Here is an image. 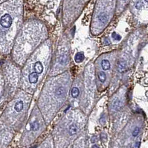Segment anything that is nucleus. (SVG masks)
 <instances>
[{"mask_svg": "<svg viewBox=\"0 0 148 148\" xmlns=\"http://www.w3.org/2000/svg\"><path fill=\"white\" fill-rule=\"evenodd\" d=\"M12 22H13L12 17L8 14H4L1 17V19H0V25L5 28H9L12 25Z\"/></svg>", "mask_w": 148, "mask_h": 148, "instance_id": "f257e3e1", "label": "nucleus"}, {"mask_svg": "<svg viewBox=\"0 0 148 148\" xmlns=\"http://www.w3.org/2000/svg\"><path fill=\"white\" fill-rule=\"evenodd\" d=\"M98 20L102 25H106L109 20V14L106 12H100L98 15Z\"/></svg>", "mask_w": 148, "mask_h": 148, "instance_id": "f03ea898", "label": "nucleus"}, {"mask_svg": "<svg viewBox=\"0 0 148 148\" xmlns=\"http://www.w3.org/2000/svg\"><path fill=\"white\" fill-rule=\"evenodd\" d=\"M66 95V90L65 89L64 86H59L56 89V91H55V95L59 98H64Z\"/></svg>", "mask_w": 148, "mask_h": 148, "instance_id": "7ed1b4c3", "label": "nucleus"}, {"mask_svg": "<svg viewBox=\"0 0 148 148\" xmlns=\"http://www.w3.org/2000/svg\"><path fill=\"white\" fill-rule=\"evenodd\" d=\"M38 76H39L38 74L35 71L31 73L28 76V81H29L30 83H31V84L36 83V82L38 81Z\"/></svg>", "mask_w": 148, "mask_h": 148, "instance_id": "20e7f679", "label": "nucleus"}, {"mask_svg": "<svg viewBox=\"0 0 148 148\" xmlns=\"http://www.w3.org/2000/svg\"><path fill=\"white\" fill-rule=\"evenodd\" d=\"M126 68H127V63H126V61L123 59L120 60L117 64V69L118 71L120 72H123L126 70Z\"/></svg>", "mask_w": 148, "mask_h": 148, "instance_id": "39448f33", "label": "nucleus"}, {"mask_svg": "<svg viewBox=\"0 0 148 148\" xmlns=\"http://www.w3.org/2000/svg\"><path fill=\"white\" fill-rule=\"evenodd\" d=\"M122 106V102L120 99H115L113 103V109L115 111H118Z\"/></svg>", "mask_w": 148, "mask_h": 148, "instance_id": "423d86ee", "label": "nucleus"}, {"mask_svg": "<svg viewBox=\"0 0 148 148\" xmlns=\"http://www.w3.org/2000/svg\"><path fill=\"white\" fill-rule=\"evenodd\" d=\"M34 69H35V72H36L38 74V75H40V74H41L43 72V64L41 63V62L38 61L36 62L34 65Z\"/></svg>", "mask_w": 148, "mask_h": 148, "instance_id": "0eeeda50", "label": "nucleus"}, {"mask_svg": "<svg viewBox=\"0 0 148 148\" xmlns=\"http://www.w3.org/2000/svg\"><path fill=\"white\" fill-rule=\"evenodd\" d=\"M78 126L75 124H71L69 127H68V132L71 135H75L78 132Z\"/></svg>", "mask_w": 148, "mask_h": 148, "instance_id": "6e6552de", "label": "nucleus"}, {"mask_svg": "<svg viewBox=\"0 0 148 148\" xmlns=\"http://www.w3.org/2000/svg\"><path fill=\"white\" fill-rule=\"evenodd\" d=\"M84 60V54L83 52H78L75 56V60L77 63H80L83 62Z\"/></svg>", "mask_w": 148, "mask_h": 148, "instance_id": "1a4fd4ad", "label": "nucleus"}, {"mask_svg": "<svg viewBox=\"0 0 148 148\" xmlns=\"http://www.w3.org/2000/svg\"><path fill=\"white\" fill-rule=\"evenodd\" d=\"M23 102L22 101H18L16 104H15V106H14V109L16 111V112H21V111L23 109Z\"/></svg>", "mask_w": 148, "mask_h": 148, "instance_id": "9d476101", "label": "nucleus"}, {"mask_svg": "<svg viewBox=\"0 0 148 148\" xmlns=\"http://www.w3.org/2000/svg\"><path fill=\"white\" fill-rule=\"evenodd\" d=\"M101 66L103 70L106 71L110 68V63L107 60H103L101 62Z\"/></svg>", "mask_w": 148, "mask_h": 148, "instance_id": "9b49d317", "label": "nucleus"}, {"mask_svg": "<svg viewBox=\"0 0 148 148\" xmlns=\"http://www.w3.org/2000/svg\"><path fill=\"white\" fill-rule=\"evenodd\" d=\"M79 93H80L79 89H78L77 87H74V88H72L71 92V96H72L74 98H78V95H79Z\"/></svg>", "mask_w": 148, "mask_h": 148, "instance_id": "f8f14e48", "label": "nucleus"}, {"mask_svg": "<svg viewBox=\"0 0 148 148\" xmlns=\"http://www.w3.org/2000/svg\"><path fill=\"white\" fill-rule=\"evenodd\" d=\"M30 127H31V130L32 131H36L40 128V124H39L38 122L34 121V122H33L30 124Z\"/></svg>", "mask_w": 148, "mask_h": 148, "instance_id": "ddd939ff", "label": "nucleus"}, {"mask_svg": "<svg viewBox=\"0 0 148 148\" xmlns=\"http://www.w3.org/2000/svg\"><path fill=\"white\" fill-rule=\"evenodd\" d=\"M144 7V4L141 2V0H136V2H135V8L137 10H141Z\"/></svg>", "mask_w": 148, "mask_h": 148, "instance_id": "4468645a", "label": "nucleus"}, {"mask_svg": "<svg viewBox=\"0 0 148 148\" xmlns=\"http://www.w3.org/2000/svg\"><path fill=\"white\" fill-rule=\"evenodd\" d=\"M98 78H99V80H100V82H102V83H103L105 81H106V75L103 73V72H99V74H98Z\"/></svg>", "mask_w": 148, "mask_h": 148, "instance_id": "2eb2a0df", "label": "nucleus"}, {"mask_svg": "<svg viewBox=\"0 0 148 148\" xmlns=\"http://www.w3.org/2000/svg\"><path fill=\"white\" fill-rule=\"evenodd\" d=\"M59 62L61 65H65L66 63V57L65 55H61L59 57Z\"/></svg>", "mask_w": 148, "mask_h": 148, "instance_id": "dca6fc26", "label": "nucleus"}, {"mask_svg": "<svg viewBox=\"0 0 148 148\" xmlns=\"http://www.w3.org/2000/svg\"><path fill=\"white\" fill-rule=\"evenodd\" d=\"M112 37H113L114 40H118V41L121 40V36L119 34L116 33L115 32H113V33H112Z\"/></svg>", "mask_w": 148, "mask_h": 148, "instance_id": "f3484780", "label": "nucleus"}, {"mask_svg": "<svg viewBox=\"0 0 148 148\" xmlns=\"http://www.w3.org/2000/svg\"><path fill=\"white\" fill-rule=\"evenodd\" d=\"M139 131H140L139 127H135V128L134 129L133 132H132V135H133L134 137L137 136V135H138V133H139Z\"/></svg>", "mask_w": 148, "mask_h": 148, "instance_id": "a211bd4d", "label": "nucleus"}, {"mask_svg": "<svg viewBox=\"0 0 148 148\" xmlns=\"http://www.w3.org/2000/svg\"><path fill=\"white\" fill-rule=\"evenodd\" d=\"M92 148H100V147H98L97 144H95V145H93V146H92Z\"/></svg>", "mask_w": 148, "mask_h": 148, "instance_id": "6ab92c4d", "label": "nucleus"}, {"mask_svg": "<svg viewBox=\"0 0 148 148\" xmlns=\"http://www.w3.org/2000/svg\"><path fill=\"white\" fill-rule=\"evenodd\" d=\"M146 96H147V97L148 98V91H147V92H146Z\"/></svg>", "mask_w": 148, "mask_h": 148, "instance_id": "aec40b11", "label": "nucleus"}, {"mask_svg": "<svg viewBox=\"0 0 148 148\" xmlns=\"http://www.w3.org/2000/svg\"><path fill=\"white\" fill-rule=\"evenodd\" d=\"M121 1H123V2H126V1H127V0H121Z\"/></svg>", "mask_w": 148, "mask_h": 148, "instance_id": "412c9836", "label": "nucleus"}, {"mask_svg": "<svg viewBox=\"0 0 148 148\" xmlns=\"http://www.w3.org/2000/svg\"><path fill=\"white\" fill-rule=\"evenodd\" d=\"M144 1H145L146 2H148V0H144Z\"/></svg>", "mask_w": 148, "mask_h": 148, "instance_id": "4be33fe9", "label": "nucleus"}]
</instances>
